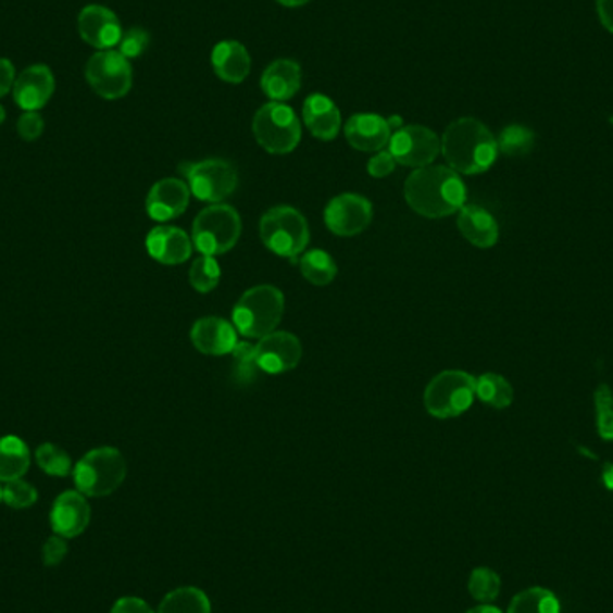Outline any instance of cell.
<instances>
[{"mask_svg":"<svg viewBox=\"0 0 613 613\" xmlns=\"http://www.w3.org/2000/svg\"><path fill=\"white\" fill-rule=\"evenodd\" d=\"M212 67L223 82L239 85L250 74V52L239 41H221L212 51Z\"/></svg>","mask_w":613,"mask_h":613,"instance_id":"cell-24","label":"cell"},{"mask_svg":"<svg viewBox=\"0 0 613 613\" xmlns=\"http://www.w3.org/2000/svg\"><path fill=\"white\" fill-rule=\"evenodd\" d=\"M149 41H151V38H149V33L146 29L132 27L129 32L123 33V38L118 41V52L124 58L134 60V58L143 54V51L149 47Z\"/></svg>","mask_w":613,"mask_h":613,"instance_id":"cell-37","label":"cell"},{"mask_svg":"<svg viewBox=\"0 0 613 613\" xmlns=\"http://www.w3.org/2000/svg\"><path fill=\"white\" fill-rule=\"evenodd\" d=\"M232 378L237 386H251L257 383V378L261 375V366L257 363L255 345L239 341L236 348L232 350Z\"/></svg>","mask_w":613,"mask_h":613,"instance_id":"cell-30","label":"cell"},{"mask_svg":"<svg viewBox=\"0 0 613 613\" xmlns=\"http://www.w3.org/2000/svg\"><path fill=\"white\" fill-rule=\"evenodd\" d=\"M90 504L82 491H63L51 510V527L58 537L76 538L90 524Z\"/></svg>","mask_w":613,"mask_h":613,"instance_id":"cell-15","label":"cell"},{"mask_svg":"<svg viewBox=\"0 0 613 613\" xmlns=\"http://www.w3.org/2000/svg\"><path fill=\"white\" fill-rule=\"evenodd\" d=\"M126 460L113 447H99L83 455L72 471L77 491L88 497H107L126 479Z\"/></svg>","mask_w":613,"mask_h":613,"instance_id":"cell-4","label":"cell"},{"mask_svg":"<svg viewBox=\"0 0 613 613\" xmlns=\"http://www.w3.org/2000/svg\"><path fill=\"white\" fill-rule=\"evenodd\" d=\"M15 67L10 60L0 58V98H4L11 88L15 87Z\"/></svg>","mask_w":613,"mask_h":613,"instance_id":"cell-42","label":"cell"},{"mask_svg":"<svg viewBox=\"0 0 613 613\" xmlns=\"http://www.w3.org/2000/svg\"><path fill=\"white\" fill-rule=\"evenodd\" d=\"M562 606L556 596L542 587L527 588L511 599L508 613H560Z\"/></svg>","mask_w":613,"mask_h":613,"instance_id":"cell-27","label":"cell"},{"mask_svg":"<svg viewBox=\"0 0 613 613\" xmlns=\"http://www.w3.org/2000/svg\"><path fill=\"white\" fill-rule=\"evenodd\" d=\"M112 613H154L143 599L121 598L113 604Z\"/></svg>","mask_w":613,"mask_h":613,"instance_id":"cell-41","label":"cell"},{"mask_svg":"<svg viewBox=\"0 0 613 613\" xmlns=\"http://www.w3.org/2000/svg\"><path fill=\"white\" fill-rule=\"evenodd\" d=\"M85 76L93 92L108 101L124 98L134 83V72L128 58L113 49L96 52L88 60Z\"/></svg>","mask_w":613,"mask_h":613,"instance_id":"cell-10","label":"cell"},{"mask_svg":"<svg viewBox=\"0 0 613 613\" xmlns=\"http://www.w3.org/2000/svg\"><path fill=\"white\" fill-rule=\"evenodd\" d=\"M77 27H79L83 40L99 51H110L113 47L118 46V41L123 38V27H121L117 15L104 5H87L79 13Z\"/></svg>","mask_w":613,"mask_h":613,"instance_id":"cell-14","label":"cell"},{"mask_svg":"<svg viewBox=\"0 0 613 613\" xmlns=\"http://www.w3.org/2000/svg\"><path fill=\"white\" fill-rule=\"evenodd\" d=\"M599 21L613 33V0H598Z\"/></svg>","mask_w":613,"mask_h":613,"instance_id":"cell-43","label":"cell"},{"mask_svg":"<svg viewBox=\"0 0 613 613\" xmlns=\"http://www.w3.org/2000/svg\"><path fill=\"white\" fill-rule=\"evenodd\" d=\"M458 228L461 236L480 250H488L499 240V225L496 217L479 204H465L460 210Z\"/></svg>","mask_w":613,"mask_h":613,"instance_id":"cell-22","label":"cell"},{"mask_svg":"<svg viewBox=\"0 0 613 613\" xmlns=\"http://www.w3.org/2000/svg\"><path fill=\"white\" fill-rule=\"evenodd\" d=\"M36 499H38V491L35 490V486L29 485L26 480H10L2 488V501L13 510L32 508Z\"/></svg>","mask_w":613,"mask_h":613,"instance_id":"cell-36","label":"cell"},{"mask_svg":"<svg viewBox=\"0 0 613 613\" xmlns=\"http://www.w3.org/2000/svg\"><path fill=\"white\" fill-rule=\"evenodd\" d=\"M593 405L599 438L613 441V391L609 384H599L593 393Z\"/></svg>","mask_w":613,"mask_h":613,"instance_id":"cell-33","label":"cell"},{"mask_svg":"<svg viewBox=\"0 0 613 613\" xmlns=\"http://www.w3.org/2000/svg\"><path fill=\"white\" fill-rule=\"evenodd\" d=\"M43 118H41L38 112H26L18 118V124H16V129H18V135H21L27 142H33L36 138L43 134Z\"/></svg>","mask_w":613,"mask_h":613,"instance_id":"cell-39","label":"cell"},{"mask_svg":"<svg viewBox=\"0 0 613 613\" xmlns=\"http://www.w3.org/2000/svg\"><path fill=\"white\" fill-rule=\"evenodd\" d=\"M4 121H5L4 108L0 107V124L4 123Z\"/></svg>","mask_w":613,"mask_h":613,"instance_id":"cell-48","label":"cell"},{"mask_svg":"<svg viewBox=\"0 0 613 613\" xmlns=\"http://www.w3.org/2000/svg\"><path fill=\"white\" fill-rule=\"evenodd\" d=\"M389 153L395 162L405 167H427L441 151V140L433 129L425 126H402L389 138Z\"/></svg>","mask_w":613,"mask_h":613,"instance_id":"cell-11","label":"cell"},{"mask_svg":"<svg viewBox=\"0 0 613 613\" xmlns=\"http://www.w3.org/2000/svg\"><path fill=\"white\" fill-rule=\"evenodd\" d=\"M190 201L189 185L184 179L165 178L153 185L146 200V210L154 221L174 220L184 214Z\"/></svg>","mask_w":613,"mask_h":613,"instance_id":"cell-16","label":"cell"},{"mask_svg":"<svg viewBox=\"0 0 613 613\" xmlns=\"http://www.w3.org/2000/svg\"><path fill=\"white\" fill-rule=\"evenodd\" d=\"M253 135L267 153L287 154L297 149L302 126L297 113L284 102H267L253 117Z\"/></svg>","mask_w":613,"mask_h":613,"instance_id":"cell-8","label":"cell"},{"mask_svg":"<svg viewBox=\"0 0 613 613\" xmlns=\"http://www.w3.org/2000/svg\"><path fill=\"white\" fill-rule=\"evenodd\" d=\"M261 239L275 255L297 262L309 245V225L297 209L287 204L273 207L262 215Z\"/></svg>","mask_w":613,"mask_h":613,"instance_id":"cell-5","label":"cell"},{"mask_svg":"<svg viewBox=\"0 0 613 613\" xmlns=\"http://www.w3.org/2000/svg\"><path fill=\"white\" fill-rule=\"evenodd\" d=\"M257 363L266 374H286L297 368L302 359V342L289 333H272L255 345Z\"/></svg>","mask_w":613,"mask_h":613,"instance_id":"cell-13","label":"cell"},{"mask_svg":"<svg viewBox=\"0 0 613 613\" xmlns=\"http://www.w3.org/2000/svg\"><path fill=\"white\" fill-rule=\"evenodd\" d=\"M242 223L230 204H212L201 210L192 226V242L201 255H225L237 245Z\"/></svg>","mask_w":613,"mask_h":613,"instance_id":"cell-6","label":"cell"},{"mask_svg":"<svg viewBox=\"0 0 613 613\" xmlns=\"http://www.w3.org/2000/svg\"><path fill=\"white\" fill-rule=\"evenodd\" d=\"M466 613H502L501 609H497L493 604H479L476 609L468 610Z\"/></svg>","mask_w":613,"mask_h":613,"instance_id":"cell-45","label":"cell"},{"mask_svg":"<svg viewBox=\"0 0 613 613\" xmlns=\"http://www.w3.org/2000/svg\"><path fill=\"white\" fill-rule=\"evenodd\" d=\"M443 153L450 170L458 174H480L496 164L499 148L497 138L477 118H458L445 129L441 138Z\"/></svg>","mask_w":613,"mask_h":613,"instance_id":"cell-2","label":"cell"},{"mask_svg":"<svg viewBox=\"0 0 613 613\" xmlns=\"http://www.w3.org/2000/svg\"><path fill=\"white\" fill-rule=\"evenodd\" d=\"M261 87L272 101H289L302 87L300 65L292 60H276L262 74Z\"/></svg>","mask_w":613,"mask_h":613,"instance_id":"cell-23","label":"cell"},{"mask_svg":"<svg viewBox=\"0 0 613 613\" xmlns=\"http://www.w3.org/2000/svg\"><path fill=\"white\" fill-rule=\"evenodd\" d=\"M146 248L154 261L165 266H176V264L189 261L190 253H192V240L176 226H157L149 232Z\"/></svg>","mask_w":613,"mask_h":613,"instance_id":"cell-20","label":"cell"},{"mask_svg":"<svg viewBox=\"0 0 613 613\" xmlns=\"http://www.w3.org/2000/svg\"><path fill=\"white\" fill-rule=\"evenodd\" d=\"M32 455L26 441L18 436H4L0 438V480L22 479V476L29 471Z\"/></svg>","mask_w":613,"mask_h":613,"instance_id":"cell-25","label":"cell"},{"mask_svg":"<svg viewBox=\"0 0 613 613\" xmlns=\"http://www.w3.org/2000/svg\"><path fill=\"white\" fill-rule=\"evenodd\" d=\"M603 483L609 490L613 491V463H609V465H604L603 468Z\"/></svg>","mask_w":613,"mask_h":613,"instance_id":"cell-44","label":"cell"},{"mask_svg":"<svg viewBox=\"0 0 613 613\" xmlns=\"http://www.w3.org/2000/svg\"><path fill=\"white\" fill-rule=\"evenodd\" d=\"M468 590H471L472 598L479 603H491L501 593V578L491 568H474V573L471 574V579H468Z\"/></svg>","mask_w":613,"mask_h":613,"instance_id":"cell-34","label":"cell"},{"mask_svg":"<svg viewBox=\"0 0 613 613\" xmlns=\"http://www.w3.org/2000/svg\"><path fill=\"white\" fill-rule=\"evenodd\" d=\"M497 148H499V153L506 154V157H526L535 148V134L526 126L511 124L508 128L502 129L501 135L497 138Z\"/></svg>","mask_w":613,"mask_h":613,"instance_id":"cell-31","label":"cell"},{"mask_svg":"<svg viewBox=\"0 0 613 613\" xmlns=\"http://www.w3.org/2000/svg\"><path fill=\"white\" fill-rule=\"evenodd\" d=\"M389 128L400 129L402 128V118L400 117H389L388 118Z\"/></svg>","mask_w":613,"mask_h":613,"instance_id":"cell-47","label":"cell"},{"mask_svg":"<svg viewBox=\"0 0 613 613\" xmlns=\"http://www.w3.org/2000/svg\"><path fill=\"white\" fill-rule=\"evenodd\" d=\"M395 167H397V162L389 151H378L374 159L368 162V173L374 178H386L393 173Z\"/></svg>","mask_w":613,"mask_h":613,"instance_id":"cell-40","label":"cell"},{"mask_svg":"<svg viewBox=\"0 0 613 613\" xmlns=\"http://www.w3.org/2000/svg\"><path fill=\"white\" fill-rule=\"evenodd\" d=\"M0 502H2V486H0Z\"/></svg>","mask_w":613,"mask_h":613,"instance_id":"cell-49","label":"cell"},{"mask_svg":"<svg viewBox=\"0 0 613 613\" xmlns=\"http://www.w3.org/2000/svg\"><path fill=\"white\" fill-rule=\"evenodd\" d=\"M184 174L185 184L190 192L201 201L220 203L230 198L239 185L236 165L221 159L201 160V162H184L178 167Z\"/></svg>","mask_w":613,"mask_h":613,"instance_id":"cell-9","label":"cell"},{"mask_svg":"<svg viewBox=\"0 0 613 613\" xmlns=\"http://www.w3.org/2000/svg\"><path fill=\"white\" fill-rule=\"evenodd\" d=\"M345 135L353 149L364 153H378L386 148L391 138L388 118L375 115V113H358L348 118L345 126Z\"/></svg>","mask_w":613,"mask_h":613,"instance_id":"cell-18","label":"cell"},{"mask_svg":"<svg viewBox=\"0 0 613 613\" xmlns=\"http://www.w3.org/2000/svg\"><path fill=\"white\" fill-rule=\"evenodd\" d=\"M300 270L306 282L314 286H327L338 275V266L327 251L312 250L303 253Z\"/></svg>","mask_w":613,"mask_h":613,"instance_id":"cell-29","label":"cell"},{"mask_svg":"<svg viewBox=\"0 0 613 613\" xmlns=\"http://www.w3.org/2000/svg\"><path fill=\"white\" fill-rule=\"evenodd\" d=\"M36 463L49 476L67 477L74 471L71 455L54 443H43L38 447Z\"/></svg>","mask_w":613,"mask_h":613,"instance_id":"cell-32","label":"cell"},{"mask_svg":"<svg viewBox=\"0 0 613 613\" xmlns=\"http://www.w3.org/2000/svg\"><path fill=\"white\" fill-rule=\"evenodd\" d=\"M68 546L62 537H51L43 543L41 549V560L46 563L47 567H57L67 556Z\"/></svg>","mask_w":613,"mask_h":613,"instance_id":"cell-38","label":"cell"},{"mask_svg":"<svg viewBox=\"0 0 613 613\" xmlns=\"http://www.w3.org/2000/svg\"><path fill=\"white\" fill-rule=\"evenodd\" d=\"M374 209L366 198L359 195L336 196L325 209L328 230L339 237L359 236L368 228Z\"/></svg>","mask_w":613,"mask_h":613,"instance_id":"cell-12","label":"cell"},{"mask_svg":"<svg viewBox=\"0 0 613 613\" xmlns=\"http://www.w3.org/2000/svg\"><path fill=\"white\" fill-rule=\"evenodd\" d=\"M221 280V267L214 257H200L192 262L189 272L190 286L201 295L214 291Z\"/></svg>","mask_w":613,"mask_h":613,"instance_id":"cell-35","label":"cell"},{"mask_svg":"<svg viewBox=\"0 0 613 613\" xmlns=\"http://www.w3.org/2000/svg\"><path fill=\"white\" fill-rule=\"evenodd\" d=\"M404 196L416 214L441 220L465 207L466 187L454 170L445 165H427L405 179Z\"/></svg>","mask_w":613,"mask_h":613,"instance_id":"cell-1","label":"cell"},{"mask_svg":"<svg viewBox=\"0 0 613 613\" xmlns=\"http://www.w3.org/2000/svg\"><path fill=\"white\" fill-rule=\"evenodd\" d=\"M284 295L273 286L251 287L234 306L232 320L245 338L262 339L275 333L284 314Z\"/></svg>","mask_w":613,"mask_h":613,"instance_id":"cell-3","label":"cell"},{"mask_svg":"<svg viewBox=\"0 0 613 613\" xmlns=\"http://www.w3.org/2000/svg\"><path fill=\"white\" fill-rule=\"evenodd\" d=\"M190 341L204 355H226L236 348L237 330L230 322L221 317H201L190 330Z\"/></svg>","mask_w":613,"mask_h":613,"instance_id":"cell-19","label":"cell"},{"mask_svg":"<svg viewBox=\"0 0 613 613\" xmlns=\"http://www.w3.org/2000/svg\"><path fill=\"white\" fill-rule=\"evenodd\" d=\"M276 2L287 5V8H298V5L306 4V2H311V0H276Z\"/></svg>","mask_w":613,"mask_h":613,"instance_id":"cell-46","label":"cell"},{"mask_svg":"<svg viewBox=\"0 0 613 613\" xmlns=\"http://www.w3.org/2000/svg\"><path fill=\"white\" fill-rule=\"evenodd\" d=\"M159 613H210L209 596L196 587L176 588L160 603Z\"/></svg>","mask_w":613,"mask_h":613,"instance_id":"cell-26","label":"cell"},{"mask_svg":"<svg viewBox=\"0 0 613 613\" xmlns=\"http://www.w3.org/2000/svg\"><path fill=\"white\" fill-rule=\"evenodd\" d=\"M476 399V377L461 370H447L436 375L425 389V409L435 418H455L466 413Z\"/></svg>","mask_w":613,"mask_h":613,"instance_id":"cell-7","label":"cell"},{"mask_svg":"<svg viewBox=\"0 0 613 613\" xmlns=\"http://www.w3.org/2000/svg\"><path fill=\"white\" fill-rule=\"evenodd\" d=\"M476 397L493 409H508L515 400V391L502 375L483 374L476 378Z\"/></svg>","mask_w":613,"mask_h":613,"instance_id":"cell-28","label":"cell"},{"mask_svg":"<svg viewBox=\"0 0 613 613\" xmlns=\"http://www.w3.org/2000/svg\"><path fill=\"white\" fill-rule=\"evenodd\" d=\"M303 123L320 140H333L341 128V113L333 99L323 93H312L303 102Z\"/></svg>","mask_w":613,"mask_h":613,"instance_id":"cell-21","label":"cell"},{"mask_svg":"<svg viewBox=\"0 0 613 613\" xmlns=\"http://www.w3.org/2000/svg\"><path fill=\"white\" fill-rule=\"evenodd\" d=\"M54 76L47 65H33L16 77L13 98L26 112H38L54 93Z\"/></svg>","mask_w":613,"mask_h":613,"instance_id":"cell-17","label":"cell"}]
</instances>
